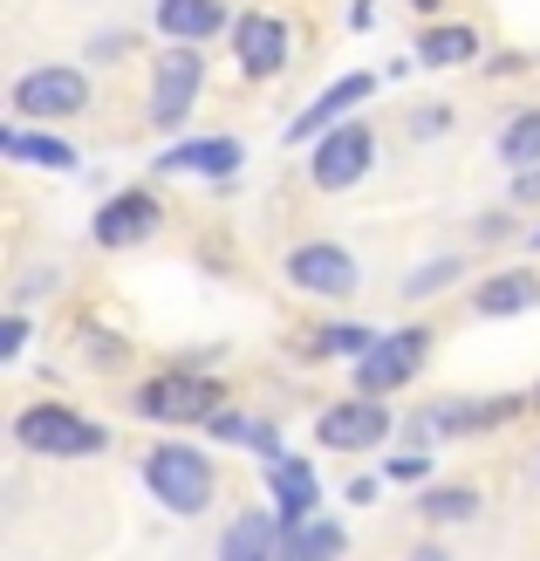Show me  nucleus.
Segmentation results:
<instances>
[{"mask_svg": "<svg viewBox=\"0 0 540 561\" xmlns=\"http://www.w3.org/2000/svg\"><path fill=\"white\" fill-rule=\"evenodd\" d=\"M14 438L27 445V453H42V459H90V453H103V425L76 417L69 404H27L14 417Z\"/></svg>", "mask_w": 540, "mask_h": 561, "instance_id": "1", "label": "nucleus"}, {"mask_svg": "<svg viewBox=\"0 0 540 561\" xmlns=\"http://www.w3.org/2000/svg\"><path fill=\"white\" fill-rule=\"evenodd\" d=\"M145 480H151V493L172 514H198L212 500V459L192 453V445H158V453L145 459Z\"/></svg>", "mask_w": 540, "mask_h": 561, "instance_id": "2", "label": "nucleus"}, {"mask_svg": "<svg viewBox=\"0 0 540 561\" xmlns=\"http://www.w3.org/2000/svg\"><path fill=\"white\" fill-rule=\"evenodd\" d=\"M424 350H432V335L424 329H397V335H377L363 356H356V390H397L424 370Z\"/></svg>", "mask_w": 540, "mask_h": 561, "instance_id": "3", "label": "nucleus"}, {"mask_svg": "<svg viewBox=\"0 0 540 561\" xmlns=\"http://www.w3.org/2000/svg\"><path fill=\"white\" fill-rule=\"evenodd\" d=\"M82 103H90V82H82V69H69V62L27 69L14 82V110H21V117H76Z\"/></svg>", "mask_w": 540, "mask_h": 561, "instance_id": "4", "label": "nucleus"}, {"mask_svg": "<svg viewBox=\"0 0 540 561\" xmlns=\"http://www.w3.org/2000/svg\"><path fill=\"white\" fill-rule=\"evenodd\" d=\"M137 411L164 417V425H192V417H219V383L206 377H151L137 390Z\"/></svg>", "mask_w": 540, "mask_h": 561, "instance_id": "5", "label": "nucleus"}, {"mask_svg": "<svg viewBox=\"0 0 540 561\" xmlns=\"http://www.w3.org/2000/svg\"><path fill=\"white\" fill-rule=\"evenodd\" d=\"M198 82H206V62H198V48H172V55H164L158 76H151V124L179 130V124L192 117Z\"/></svg>", "mask_w": 540, "mask_h": 561, "instance_id": "6", "label": "nucleus"}, {"mask_svg": "<svg viewBox=\"0 0 540 561\" xmlns=\"http://www.w3.org/2000/svg\"><path fill=\"white\" fill-rule=\"evenodd\" d=\"M315 438L335 445V453H369V445L390 438V411L377 398H343V404H329L315 417Z\"/></svg>", "mask_w": 540, "mask_h": 561, "instance_id": "7", "label": "nucleus"}, {"mask_svg": "<svg viewBox=\"0 0 540 561\" xmlns=\"http://www.w3.org/2000/svg\"><path fill=\"white\" fill-rule=\"evenodd\" d=\"M369 151H377V137H369V124H335L322 145H315V185L329 192H349L363 172H369Z\"/></svg>", "mask_w": 540, "mask_h": 561, "instance_id": "8", "label": "nucleus"}, {"mask_svg": "<svg viewBox=\"0 0 540 561\" xmlns=\"http://www.w3.org/2000/svg\"><path fill=\"white\" fill-rule=\"evenodd\" d=\"M288 280L308 288V295H356V261L343 254V247L315 240V247H295L288 254Z\"/></svg>", "mask_w": 540, "mask_h": 561, "instance_id": "9", "label": "nucleus"}, {"mask_svg": "<svg viewBox=\"0 0 540 561\" xmlns=\"http://www.w3.org/2000/svg\"><path fill=\"white\" fill-rule=\"evenodd\" d=\"M267 493H274V514H280V527H301L308 514H315V472H308L301 459H267Z\"/></svg>", "mask_w": 540, "mask_h": 561, "instance_id": "10", "label": "nucleus"}, {"mask_svg": "<svg viewBox=\"0 0 540 561\" xmlns=\"http://www.w3.org/2000/svg\"><path fill=\"white\" fill-rule=\"evenodd\" d=\"M233 55H240L246 76H274L280 62H288V27H280L274 14H246L233 27Z\"/></svg>", "mask_w": 540, "mask_h": 561, "instance_id": "11", "label": "nucleus"}, {"mask_svg": "<svg viewBox=\"0 0 540 561\" xmlns=\"http://www.w3.org/2000/svg\"><path fill=\"white\" fill-rule=\"evenodd\" d=\"M369 96H377V76H343V82H329V90H322V96L295 117V130H288V137H329V124L343 117V110L369 103Z\"/></svg>", "mask_w": 540, "mask_h": 561, "instance_id": "12", "label": "nucleus"}, {"mask_svg": "<svg viewBox=\"0 0 540 561\" xmlns=\"http://www.w3.org/2000/svg\"><path fill=\"white\" fill-rule=\"evenodd\" d=\"M158 227V199L151 192H124V199H110L96 213V240L103 247H130V240H145Z\"/></svg>", "mask_w": 540, "mask_h": 561, "instance_id": "13", "label": "nucleus"}, {"mask_svg": "<svg viewBox=\"0 0 540 561\" xmlns=\"http://www.w3.org/2000/svg\"><path fill=\"white\" fill-rule=\"evenodd\" d=\"M158 172H198V179H226L240 172V137H198V145H179L158 158Z\"/></svg>", "mask_w": 540, "mask_h": 561, "instance_id": "14", "label": "nucleus"}, {"mask_svg": "<svg viewBox=\"0 0 540 561\" xmlns=\"http://www.w3.org/2000/svg\"><path fill=\"white\" fill-rule=\"evenodd\" d=\"M280 554V514H240L219 541V561H274Z\"/></svg>", "mask_w": 540, "mask_h": 561, "instance_id": "15", "label": "nucleus"}, {"mask_svg": "<svg viewBox=\"0 0 540 561\" xmlns=\"http://www.w3.org/2000/svg\"><path fill=\"white\" fill-rule=\"evenodd\" d=\"M219 21H226L219 0H158V27H164V35H179V42L219 35Z\"/></svg>", "mask_w": 540, "mask_h": 561, "instance_id": "16", "label": "nucleus"}, {"mask_svg": "<svg viewBox=\"0 0 540 561\" xmlns=\"http://www.w3.org/2000/svg\"><path fill=\"white\" fill-rule=\"evenodd\" d=\"M335 554H343V527L308 520V527H280V554L274 561H335Z\"/></svg>", "mask_w": 540, "mask_h": 561, "instance_id": "17", "label": "nucleus"}, {"mask_svg": "<svg viewBox=\"0 0 540 561\" xmlns=\"http://www.w3.org/2000/svg\"><path fill=\"white\" fill-rule=\"evenodd\" d=\"M472 301H479V316H520V308H533V301H540V280L514 267V274H493Z\"/></svg>", "mask_w": 540, "mask_h": 561, "instance_id": "18", "label": "nucleus"}, {"mask_svg": "<svg viewBox=\"0 0 540 561\" xmlns=\"http://www.w3.org/2000/svg\"><path fill=\"white\" fill-rule=\"evenodd\" d=\"M479 55V35L459 21H445V27H424V42H417V62H432V69H459Z\"/></svg>", "mask_w": 540, "mask_h": 561, "instance_id": "19", "label": "nucleus"}, {"mask_svg": "<svg viewBox=\"0 0 540 561\" xmlns=\"http://www.w3.org/2000/svg\"><path fill=\"white\" fill-rule=\"evenodd\" d=\"M0 151L21 164H48V172H76V145L62 137H35V130H0Z\"/></svg>", "mask_w": 540, "mask_h": 561, "instance_id": "20", "label": "nucleus"}, {"mask_svg": "<svg viewBox=\"0 0 540 561\" xmlns=\"http://www.w3.org/2000/svg\"><path fill=\"white\" fill-rule=\"evenodd\" d=\"M499 158L506 164H540V110H520V117L499 130Z\"/></svg>", "mask_w": 540, "mask_h": 561, "instance_id": "21", "label": "nucleus"}, {"mask_svg": "<svg viewBox=\"0 0 540 561\" xmlns=\"http://www.w3.org/2000/svg\"><path fill=\"white\" fill-rule=\"evenodd\" d=\"M369 343H377V335L356 329V322H335V329H322V335H315V350H322V356H363Z\"/></svg>", "mask_w": 540, "mask_h": 561, "instance_id": "22", "label": "nucleus"}, {"mask_svg": "<svg viewBox=\"0 0 540 561\" xmlns=\"http://www.w3.org/2000/svg\"><path fill=\"white\" fill-rule=\"evenodd\" d=\"M417 507H424V514H432V520H466V514L479 507V500H472L466 486H445V493H424V500H417Z\"/></svg>", "mask_w": 540, "mask_h": 561, "instance_id": "23", "label": "nucleus"}, {"mask_svg": "<svg viewBox=\"0 0 540 561\" xmlns=\"http://www.w3.org/2000/svg\"><path fill=\"white\" fill-rule=\"evenodd\" d=\"M459 274V261H438V267H417L411 280H404V295H432V288H445V280Z\"/></svg>", "mask_w": 540, "mask_h": 561, "instance_id": "24", "label": "nucleus"}, {"mask_svg": "<svg viewBox=\"0 0 540 561\" xmlns=\"http://www.w3.org/2000/svg\"><path fill=\"white\" fill-rule=\"evenodd\" d=\"M21 335H27L21 322H8V329H0V356H21Z\"/></svg>", "mask_w": 540, "mask_h": 561, "instance_id": "25", "label": "nucleus"}, {"mask_svg": "<svg viewBox=\"0 0 540 561\" xmlns=\"http://www.w3.org/2000/svg\"><path fill=\"white\" fill-rule=\"evenodd\" d=\"M520 199H540V164H533V172H520Z\"/></svg>", "mask_w": 540, "mask_h": 561, "instance_id": "26", "label": "nucleus"}, {"mask_svg": "<svg viewBox=\"0 0 540 561\" xmlns=\"http://www.w3.org/2000/svg\"><path fill=\"white\" fill-rule=\"evenodd\" d=\"M411 561H451V554H445V548H417Z\"/></svg>", "mask_w": 540, "mask_h": 561, "instance_id": "27", "label": "nucleus"}, {"mask_svg": "<svg viewBox=\"0 0 540 561\" xmlns=\"http://www.w3.org/2000/svg\"><path fill=\"white\" fill-rule=\"evenodd\" d=\"M411 8H438V0H411Z\"/></svg>", "mask_w": 540, "mask_h": 561, "instance_id": "28", "label": "nucleus"}, {"mask_svg": "<svg viewBox=\"0 0 540 561\" xmlns=\"http://www.w3.org/2000/svg\"><path fill=\"white\" fill-rule=\"evenodd\" d=\"M533 247H540V233H533Z\"/></svg>", "mask_w": 540, "mask_h": 561, "instance_id": "29", "label": "nucleus"}]
</instances>
